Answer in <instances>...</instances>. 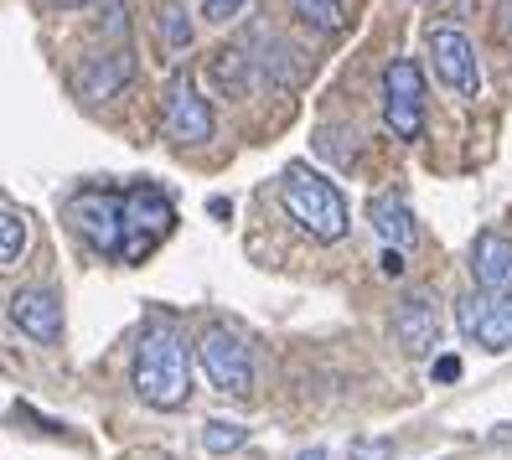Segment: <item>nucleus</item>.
I'll return each instance as SVG.
<instances>
[{"label":"nucleus","instance_id":"nucleus-1","mask_svg":"<svg viewBox=\"0 0 512 460\" xmlns=\"http://www.w3.org/2000/svg\"><path fill=\"white\" fill-rule=\"evenodd\" d=\"M130 383L140 393V404L150 409H182L187 393H192V357L187 342L176 336L171 326H150L135 347V367H130Z\"/></svg>","mask_w":512,"mask_h":460},{"label":"nucleus","instance_id":"nucleus-2","mask_svg":"<svg viewBox=\"0 0 512 460\" xmlns=\"http://www.w3.org/2000/svg\"><path fill=\"white\" fill-rule=\"evenodd\" d=\"M280 202L295 218V228H306L316 243H337L347 238V197L311 166H285L280 171Z\"/></svg>","mask_w":512,"mask_h":460},{"label":"nucleus","instance_id":"nucleus-3","mask_svg":"<svg viewBox=\"0 0 512 460\" xmlns=\"http://www.w3.org/2000/svg\"><path fill=\"white\" fill-rule=\"evenodd\" d=\"M68 223L94 254H104V259L125 254V192H99V187L78 192L68 202Z\"/></svg>","mask_w":512,"mask_h":460},{"label":"nucleus","instance_id":"nucleus-4","mask_svg":"<svg viewBox=\"0 0 512 460\" xmlns=\"http://www.w3.org/2000/svg\"><path fill=\"white\" fill-rule=\"evenodd\" d=\"M197 362H202L207 383L218 393H249L254 388V352H249L244 336L228 331V326H207L197 336Z\"/></svg>","mask_w":512,"mask_h":460},{"label":"nucleus","instance_id":"nucleus-5","mask_svg":"<svg viewBox=\"0 0 512 460\" xmlns=\"http://www.w3.org/2000/svg\"><path fill=\"white\" fill-rule=\"evenodd\" d=\"M383 119L399 140H419L425 130V73L414 57H394L383 68Z\"/></svg>","mask_w":512,"mask_h":460},{"label":"nucleus","instance_id":"nucleus-6","mask_svg":"<svg viewBox=\"0 0 512 460\" xmlns=\"http://www.w3.org/2000/svg\"><path fill=\"white\" fill-rule=\"evenodd\" d=\"M171 218H176V207H171L166 192H156V187H130V192H125V259L140 264V259L171 233Z\"/></svg>","mask_w":512,"mask_h":460},{"label":"nucleus","instance_id":"nucleus-7","mask_svg":"<svg viewBox=\"0 0 512 460\" xmlns=\"http://www.w3.org/2000/svg\"><path fill=\"white\" fill-rule=\"evenodd\" d=\"M430 52H435V73L450 94L476 99L481 94V68H476V47L456 26H430Z\"/></svg>","mask_w":512,"mask_h":460},{"label":"nucleus","instance_id":"nucleus-8","mask_svg":"<svg viewBox=\"0 0 512 460\" xmlns=\"http://www.w3.org/2000/svg\"><path fill=\"white\" fill-rule=\"evenodd\" d=\"M166 135L176 145H202L213 135V104L197 94L192 73H171V94H166Z\"/></svg>","mask_w":512,"mask_h":460},{"label":"nucleus","instance_id":"nucleus-9","mask_svg":"<svg viewBox=\"0 0 512 460\" xmlns=\"http://www.w3.org/2000/svg\"><path fill=\"white\" fill-rule=\"evenodd\" d=\"M456 321L471 342H481L487 352L512 347V295H466L456 305Z\"/></svg>","mask_w":512,"mask_h":460},{"label":"nucleus","instance_id":"nucleus-10","mask_svg":"<svg viewBox=\"0 0 512 460\" xmlns=\"http://www.w3.org/2000/svg\"><path fill=\"white\" fill-rule=\"evenodd\" d=\"M11 326L21 336H32V342H57V336H63V300H57V290H47V285L16 290Z\"/></svg>","mask_w":512,"mask_h":460},{"label":"nucleus","instance_id":"nucleus-11","mask_svg":"<svg viewBox=\"0 0 512 460\" xmlns=\"http://www.w3.org/2000/svg\"><path fill=\"white\" fill-rule=\"evenodd\" d=\"M394 342L409 352V357H430L435 342H440V311H435V300L425 290H414L399 300V311H394Z\"/></svg>","mask_w":512,"mask_h":460},{"label":"nucleus","instance_id":"nucleus-12","mask_svg":"<svg viewBox=\"0 0 512 460\" xmlns=\"http://www.w3.org/2000/svg\"><path fill=\"white\" fill-rule=\"evenodd\" d=\"M130 78H135V52H130V47H104V52H94V57L78 68V94L94 99V104H104V99H114Z\"/></svg>","mask_w":512,"mask_h":460},{"label":"nucleus","instance_id":"nucleus-13","mask_svg":"<svg viewBox=\"0 0 512 460\" xmlns=\"http://www.w3.org/2000/svg\"><path fill=\"white\" fill-rule=\"evenodd\" d=\"M471 274H476L481 295H512V238L481 233L471 243Z\"/></svg>","mask_w":512,"mask_h":460},{"label":"nucleus","instance_id":"nucleus-14","mask_svg":"<svg viewBox=\"0 0 512 460\" xmlns=\"http://www.w3.org/2000/svg\"><path fill=\"white\" fill-rule=\"evenodd\" d=\"M368 218H373V233L388 243V249H409L414 243V218H409V202L399 197V192H378L373 202H368Z\"/></svg>","mask_w":512,"mask_h":460},{"label":"nucleus","instance_id":"nucleus-15","mask_svg":"<svg viewBox=\"0 0 512 460\" xmlns=\"http://www.w3.org/2000/svg\"><path fill=\"white\" fill-rule=\"evenodd\" d=\"M290 11L306 26H316V32H342V26H347L342 0H290Z\"/></svg>","mask_w":512,"mask_h":460},{"label":"nucleus","instance_id":"nucleus-16","mask_svg":"<svg viewBox=\"0 0 512 460\" xmlns=\"http://www.w3.org/2000/svg\"><path fill=\"white\" fill-rule=\"evenodd\" d=\"M244 440H249V424H233V419H207V429H202L207 455H228V450H238Z\"/></svg>","mask_w":512,"mask_h":460},{"label":"nucleus","instance_id":"nucleus-17","mask_svg":"<svg viewBox=\"0 0 512 460\" xmlns=\"http://www.w3.org/2000/svg\"><path fill=\"white\" fill-rule=\"evenodd\" d=\"M156 32H161V42L176 47V52L192 47V21H187L182 6H161V11H156Z\"/></svg>","mask_w":512,"mask_h":460},{"label":"nucleus","instance_id":"nucleus-18","mask_svg":"<svg viewBox=\"0 0 512 460\" xmlns=\"http://www.w3.org/2000/svg\"><path fill=\"white\" fill-rule=\"evenodd\" d=\"M26 249V223L16 218L11 207H0V269H11Z\"/></svg>","mask_w":512,"mask_h":460},{"label":"nucleus","instance_id":"nucleus-19","mask_svg":"<svg viewBox=\"0 0 512 460\" xmlns=\"http://www.w3.org/2000/svg\"><path fill=\"white\" fill-rule=\"evenodd\" d=\"M352 460H394V440H373V435H363V440H352Z\"/></svg>","mask_w":512,"mask_h":460},{"label":"nucleus","instance_id":"nucleus-20","mask_svg":"<svg viewBox=\"0 0 512 460\" xmlns=\"http://www.w3.org/2000/svg\"><path fill=\"white\" fill-rule=\"evenodd\" d=\"M244 6H249V0H207L202 11H207V21H218V26H223V21H233Z\"/></svg>","mask_w":512,"mask_h":460},{"label":"nucleus","instance_id":"nucleus-21","mask_svg":"<svg viewBox=\"0 0 512 460\" xmlns=\"http://www.w3.org/2000/svg\"><path fill=\"white\" fill-rule=\"evenodd\" d=\"M456 378H461V357L456 352L435 357V383H456Z\"/></svg>","mask_w":512,"mask_h":460},{"label":"nucleus","instance_id":"nucleus-22","mask_svg":"<svg viewBox=\"0 0 512 460\" xmlns=\"http://www.w3.org/2000/svg\"><path fill=\"white\" fill-rule=\"evenodd\" d=\"M383 274H404V254L399 249H383Z\"/></svg>","mask_w":512,"mask_h":460},{"label":"nucleus","instance_id":"nucleus-23","mask_svg":"<svg viewBox=\"0 0 512 460\" xmlns=\"http://www.w3.org/2000/svg\"><path fill=\"white\" fill-rule=\"evenodd\" d=\"M300 460H326V450H306V455H300Z\"/></svg>","mask_w":512,"mask_h":460},{"label":"nucleus","instance_id":"nucleus-24","mask_svg":"<svg viewBox=\"0 0 512 460\" xmlns=\"http://www.w3.org/2000/svg\"><path fill=\"white\" fill-rule=\"evenodd\" d=\"M63 6H83V0H63Z\"/></svg>","mask_w":512,"mask_h":460}]
</instances>
